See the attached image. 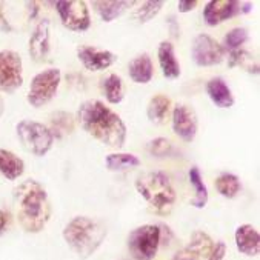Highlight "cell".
<instances>
[{"label": "cell", "mask_w": 260, "mask_h": 260, "mask_svg": "<svg viewBox=\"0 0 260 260\" xmlns=\"http://www.w3.org/2000/svg\"><path fill=\"white\" fill-rule=\"evenodd\" d=\"M77 120L83 131L110 148L120 149L126 142V126L120 116L105 103L89 99L79 107Z\"/></svg>", "instance_id": "6da1fadb"}, {"label": "cell", "mask_w": 260, "mask_h": 260, "mask_svg": "<svg viewBox=\"0 0 260 260\" xmlns=\"http://www.w3.org/2000/svg\"><path fill=\"white\" fill-rule=\"evenodd\" d=\"M16 219L25 233H42L51 219V202L42 183L34 179L23 180L14 188Z\"/></svg>", "instance_id": "7a4b0ae2"}, {"label": "cell", "mask_w": 260, "mask_h": 260, "mask_svg": "<svg viewBox=\"0 0 260 260\" xmlns=\"http://www.w3.org/2000/svg\"><path fill=\"white\" fill-rule=\"evenodd\" d=\"M62 234L68 246L80 258H88L105 240L107 228L91 217L77 216L67 223Z\"/></svg>", "instance_id": "3957f363"}, {"label": "cell", "mask_w": 260, "mask_h": 260, "mask_svg": "<svg viewBox=\"0 0 260 260\" xmlns=\"http://www.w3.org/2000/svg\"><path fill=\"white\" fill-rule=\"evenodd\" d=\"M137 192L149 205L151 211L159 216H168L176 203V189L164 171H149L137 177Z\"/></svg>", "instance_id": "277c9868"}, {"label": "cell", "mask_w": 260, "mask_h": 260, "mask_svg": "<svg viewBox=\"0 0 260 260\" xmlns=\"http://www.w3.org/2000/svg\"><path fill=\"white\" fill-rule=\"evenodd\" d=\"M16 133L22 146L36 157H43L53 148L54 137L48 126L40 122L29 119L20 120L16 126Z\"/></svg>", "instance_id": "5b68a950"}, {"label": "cell", "mask_w": 260, "mask_h": 260, "mask_svg": "<svg viewBox=\"0 0 260 260\" xmlns=\"http://www.w3.org/2000/svg\"><path fill=\"white\" fill-rule=\"evenodd\" d=\"M128 251L134 260H152L160 246V230L157 225H142L128 234Z\"/></svg>", "instance_id": "8992f818"}, {"label": "cell", "mask_w": 260, "mask_h": 260, "mask_svg": "<svg viewBox=\"0 0 260 260\" xmlns=\"http://www.w3.org/2000/svg\"><path fill=\"white\" fill-rule=\"evenodd\" d=\"M62 80V73L59 68H48L36 74L29 83L26 100L31 107L42 108L49 103L57 94L59 85Z\"/></svg>", "instance_id": "52a82bcc"}, {"label": "cell", "mask_w": 260, "mask_h": 260, "mask_svg": "<svg viewBox=\"0 0 260 260\" xmlns=\"http://www.w3.org/2000/svg\"><path fill=\"white\" fill-rule=\"evenodd\" d=\"M23 83V63L13 49L0 51V91L13 94Z\"/></svg>", "instance_id": "ba28073f"}, {"label": "cell", "mask_w": 260, "mask_h": 260, "mask_svg": "<svg viewBox=\"0 0 260 260\" xmlns=\"http://www.w3.org/2000/svg\"><path fill=\"white\" fill-rule=\"evenodd\" d=\"M62 25L74 32H83L91 26L89 10L83 0H59L54 2Z\"/></svg>", "instance_id": "9c48e42d"}, {"label": "cell", "mask_w": 260, "mask_h": 260, "mask_svg": "<svg viewBox=\"0 0 260 260\" xmlns=\"http://www.w3.org/2000/svg\"><path fill=\"white\" fill-rule=\"evenodd\" d=\"M226 51L223 46L208 34L196 36L191 46V57L197 67H213L223 62Z\"/></svg>", "instance_id": "30bf717a"}, {"label": "cell", "mask_w": 260, "mask_h": 260, "mask_svg": "<svg viewBox=\"0 0 260 260\" xmlns=\"http://www.w3.org/2000/svg\"><path fill=\"white\" fill-rule=\"evenodd\" d=\"M171 126L174 134L179 136L183 142H192L199 129V120L194 108L185 105V103L177 105L173 110Z\"/></svg>", "instance_id": "8fae6325"}, {"label": "cell", "mask_w": 260, "mask_h": 260, "mask_svg": "<svg viewBox=\"0 0 260 260\" xmlns=\"http://www.w3.org/2000/svg\"><path fill=\"white\" fill-rule=\"evenodd\" d=\"M77 57L88 71L107 70L117 60V56L114 53H111V51L100 49L95 46H79Z\"/></svg>", "instance_id": "7c38bea8"}, {"label": "cell", "mask_w": 260, "mask_h": 260, "mask_svg": "<svg viewBox=\"0 0 260 260\" xmlns=\"http://www.w3.org/2000/svg\"><path fill=\"white\" fill-rule=\"evenodd\" d=\"M240 13V2L236 0H211L203 8L206 25L217 26Z\"/></svg>", "instance_id": "4fadbf2b"}, {"label": "cell", "mask_w": 260, "mask_h": 260, "mask_svg": "<svg viewBox=\"0 0 260 260\" xmlns=\"http://www.w3.org/2000/svg\"><path fill=\"white\" fill-rule=\"evenodd\" d=\"M49 20L43 19L37 23L29 37L28 53L34 62L42 63L49 56Z\"/></svg>", "instance_id": "5bb4252c"}, {"label": "cell", "mask_w": 260, "mask_h": 260, "mask_svg": "<svg viewBox=\"0 0 260 260\" xmlns=\"http://www.w3.org/2000/svg\"><path fill=\"white\" fill-rule=\"evenodd\" d=\"M234 240H236V246L239 252L243 255L254 257L260 252V234L255 230V226L249 223L240 225L236 230Z\"/></svg>", "instance_id": "9a60e30c"}, {"label": "cell", "mask_w": 260, "mask_h": 260, "mask_svg": "<svg viewBox=\"0 0 260 260\" xmlns=\"http://www.w3.org/2000/svg\"><path fill=\"white\" fill-rule=\"evenodd\" d=\"M136 2L134 0H94L92 2V8L94 11L99 14V17L103 22H113L117 17H120L126 10H129L131 7H134Z\"/></svg>", "instance_id": "2e32d148"}, {"label": "cell", "mask_w": 260, "mask_h": 260, "mask_svg": "<svg viewBox=\"0 0 260 260\" xmlns=\"http://www.w3.org/2000/svg\"><path fill=\"white\" fill-rule=\"evenodd\" d=\"M206 94L217 108L226 110V108H231L234 105L233 92L222 77H213L211 80H208Z\"/></svg>", "instance_id": "e0dca14e"}, {"label": "cell", "mask_w": 260, "mask_h": 260, "mask_svg": "<svg viewBox=\"0 0 260 260\" xmlns=\"http://www.w3.org/2000/svg\"><path fill=\"white\" fill-rule=\"evenodd\" d=\"M157 57H159V65L162 70V74L167 79H179L180 76V63L176 57L174 53V45L171 42H160L159 49H157Z\"/></svg>", "instance_id": "ac0fdd59"}, {"label": "cell", "mask_w": 260, "mask_h": 260, "mask_svg": "<svg viewBox=\"0 0 260 260\" xmlns=\"http://www.w3.org/2000/svg\"><path fill=\"white\" fill-rule=\"evenodd\" d=\"M128 74L134 83L145 85V83L151 82V79L154 76V67H152L151 57L146 53L136 56L128 63Z\"/></svg>", "instance_id": "d6986e66"}, {"label": "cell", "mask_w": 260, "mask_h": 260, "mask_svg": "<svg viewBox=\"0 0 260 260\" xmlns=\"http://www.w3.org/2000/svg\"><path fill=\"white\" fill-rule=\"evenodd\" d=\"M25 173V162L13 151L0 148V174L8 180H16Z\"/></svg>", "instance_id": "ffe728a7"}, {"label": "cell", "mask_w": 260, "mask_h": 260, "mask_svg": "<svg viewBox=\"0 0 260 260\" xmlns=\"http://www.w3.org/2000/svg\"><path fill=\"white\" fill-rule=\"evenodd\" d=\"M140 164H142L140 159L131 152H113L105 157V167L114 173L137 168V167H140Z\"/></svg>", "instance_id": "44dd1931"}, {"label": "cell", "mask_w": 260, "mask_h": 260, "mask_svg": "<svg viewBox=\"0 0 260 260\" xmlns=\"http://www.w3.org/2000/svg\"><path fill=\"white\" fill-rule=\"evenodd\" d=\"M170 108H171V99L164 94H157L151 97V100L148 102L146 116L154 123H164L170 113Z\"/></svg>", "instance_id": "7402d4cb"}, {"label": "cell", "mask_w": 260, "mask_h": 260, "mask_svg": "<svg viewBox=\"0 0 260 260\" xmlns=\"http://www.w3.org/2000/svg\"><path fill=\"white\" fill-rule=\"evenodd\" d=\"M48 129L53 134V137L62 139L63 136L73 134L74 131V117L67 111H56L49 117Z\"/></svg>", "instance_id": "603a6c76"}, {"label": "cell", "mask_w": 260, "mask_h": 260, "mask_svg": "<svg viewBox=\"0 0 260 260\" xmlns=\"http://www.w3.org/2000/svg\"><path fill=\"white\" fill-rule=\"evenodd\" d=\"M189 176V182L191 185L194 186L196 189V196L191 199V205L197 210H202V208L206 206L208 203V189H206V185L203 183L202 180V174H200V170L197 167H192L188 173Z\"/></svg>", "instance_id": "cb8c5ba5"}, {"label": "cell", "mask_w": 260, "mask_h": 260, "mask_svg": "<svg viewBox=\"0 0 260 260\" xmlns=\"http://www.w3.org/2000/svg\"><path fill=\"white\" fill-rule=\"evenodd\" d=\"M102 88H103V92H105L107 100L113 103V105H117L125 97V86H123L122 77L117 74H110L103 80Z\"/></svg>", "instance_id": "d4e9b609"}, {"label": "cell", "mask_w": 260, "mask_h": 260, "mask_svg": "<svg viewBox=\"0 0 260 260\" xmlns=\"http://www.w3.org/2000/svg\"><path fill=\"white\" fill-rule=\"evenodd\" d=\"M185 248H188L191 252H194L199 258H203V257L210 255V252L214 248V242H213V239L208 236L206 233H203V231H194L192 236H191V239H189V243Z\"/></svg>", "instance_id": "484cf974"}, {"label": "cell", "mask_w": 260, "mask_h": 260, "mask_svg": "<svg viewBox=\"0 0 260 260\" xmlns=\"http://www.w3.org/2000/svg\"><path fill=\"white\" fill-rule=\"evenodd\" d=\"M217 192L226 199H234L240 189H242V185H240V180L237 176L231 174V173H223L220 174L217 179H216V183H214Z\"/></svg>", "instance_id": "4316f807"}, {"label": "cell", "mask_w": 260, "mask_h": 260, "mask_svg": "<svg viewBox=\"0 0 260 260\" xmlns=\"http://www.w3.org/2000/svg\"><path fill=\"white\" fill-rule=\"evenodd\" d=\"M164 7H165L164 0H148V2H142L140 7L136 8V11L133 13V19L137 20L139 23H146L157 16Z\"/></svg>", "instance_id": "83f0119b"}, {"label": "cell", "mask_w": 260, "mask_h": 260, "mask_svg": "<svg viewBox=\"0 0 260 260\" xmlns=\"http://www.w3.org/2000/svg\"><path fill=\"white\" fill-rule=\"evenodd\" d=\"M228 65H230V68L242 67V68H245L249 73H255V74L258 73L257 60L254 59L252 54H249L248 51H245V49H237V51H233V53H230Z\"/></svg>", "instance_id": "f1b7e54d"}, {"label": "cell", "mask_w": 260, "mask_h": 260, "mask_svg": "<svg viewBox=\"0 0 260 260\" xmlns=\"http://www.w3.org/2000/svg\"><path fill=\"white\" fill-rule=\"evenodd\" d=\"M249 39V34H248V29L246 28H242V26H237V28H233L223 39V49L225 51H237V49H242V46L246 43V40Z\"/></svg>", "instance_id": "f546056e"}, {"label": "cell", "mask_w": 260, "mask_h": 260, "mask_svg": "<svg viewBox=\"0 0 260 260\" xmlns=\"http://www.w3.org/2000/svg\"><path fill=\"white\" fill-rule=\"evenodd\" d=\"M171 149H173L171 142L165 137H157L149 143V152L154 155H159V157L160 155H167Z\"/></svg>", "instance_id": "4dcf8cb0"}, {"label": "cell", "mask_w": 260, "mask_h": 260, "mask_svg": "<svg viewBox=\"0 0 260 260\" xmlns=\"http://www.w3.org/2000/svg\"><path fill=\"white\" fill-rule=\"evenodd\" d=\"M225 255H226V245H225V242H217V243H214V248L210 252V255L206 257V260H223Z\"/></svg>", "instance_id": "1f68e13d"}, {"label": "cell", "mask_w": 260, "mask_h": 260, "mask_svg": "<svg viewBox=\"0 0 260 260\" xmlns=\"http://www.w3.org/2000/svg\"><path fill=\"white\" fill-rule=\"evenodd\" d=\"M10 226H11V213L7 208L0 206V236L5 234Z\"/></svg>", "instance_id": "d6a6232c"}, {"label": "cell", "mask_w": 260, "mask_h": 260, "mask_svg": "<svg viewBox=\"0 0 260 260\" xmlns=\"http://www.w3.org/2000/svg\"><path fill=\"white\" fill-rule=\"evenodd\" d=\"M173 260H199V257L194 252H191L188 248H183V249H180V251H177L174 254Z\"/></svg>", "instance_id": "836d02e7"}, {"label": "cell", "mask_w": 260, "mask_h": 260, "mask_svg": "<svg viewBox=\"0 0 260 260\" xmlns=\"http://www.w3.org/2000/svg\"><path fill=\"white\" fill-rule=\"evenodd\" d=\"M197 5H199L197 0H180V2H179V11L180 13H189V11L196 10Z\"/></svg>", "instance_id": "e575fe53"}, {"label": "cell", "mask_w": 260, "mask_h": 260, "mask_svg": "<svg viewBox=\"0 0 260 260\" xmlns=\"http://www.w3.org/2000/svg\"><path fill=\"white\" fill-rule=\"evenodd\" d=\"M159 230H160V245H162V243H164V245H168L170 240H171V237H173L171 230H170L168 226H165V225L159 226Z\"/></svg>", "instance_id": "d590c367"}, {"label": "cell", "mask_w": 260, "mask_h": 260, "mask_svg": "<svg viewBox=\"0 0 260 260\" xmlns=\"http://www.w3.org/2000/svg\"><path fill=\"white\" fill-rule=\"evenodd\" d=\"M168 25H170V28H171V36L177 39V37L180 36V28H179L177 22L174 20V16H170V19H168Z\"/></svg>", "instance_id": "8d00e7d4"}, {"label": "cell", "mask_w": 260, "mask_h": 260, "mask_svg": "<svg viewBox=\"0 0 260 260\" xmlns=\"http://www.w3.org/2000/svg\"><path fill=\"white\" fill-rule=\"evenodd\" d=\"M0 29H10V25H8V22H7V20H5V17H4L2 8H0Z\"/></svg>", "instance_id": "74e56055"}, {"label": "cell", "mask_w": 260, "mask_h": 260, "mask_svg": "<svg viewBox=\"0 0 260 260\" xmlns=\"http://www.w3.org/2000/svg\"><path fill=\"white\" fill-rule=\"evenodd\" d=\"M252 8V4H240V13H249Z\"/></svg>", "instance_id": "f35d334b"}, {"label": "cell", "mask_w": 260, "mask_h": 260, "mask_svg": "<svg viewBox=\"0 0 260 260\" xmlns=\"http://www.w3.org/2000/svg\"><path fill=\"white\" fill-rule=\"evenodd\" d=\"M4 113H5V102H4V97L0 95V117H2Z\"/></svg>", "instance_id": "ab89813d"}]
</instances>
